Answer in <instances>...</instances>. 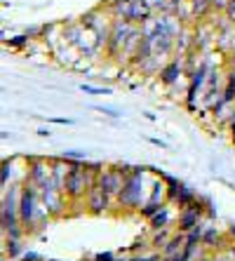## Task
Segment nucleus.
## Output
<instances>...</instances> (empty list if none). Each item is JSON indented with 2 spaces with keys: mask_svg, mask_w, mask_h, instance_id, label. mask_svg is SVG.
Masks as SVG:
<instances>
[{
  "mask_svg": "<svg viewBox=\"0 0 235 261\" xmlns=\"http://www.w3.org/2000/svg\"><path fill=\"white\" fill-rule=\"evenodd\" d=\"M181 245H184V238H172V240H169V243L167 245H165V254H174V252H176V249H181Z\"/></svg>",
  "mask_w": 235,
  "mask_h": 261,
  "instance_id": "obj_8",
  "label": "nucleus"
},
{
  "mask_svg": "<svg viewBox=\"0 0 235 261\" xmlns=\"http://www.w3.org/2000/svg\"><path fill=\"white\" fill-rule=\"evenodd\" d=\"M26 40H29V36H17L14 40H10V45H12V47H19V45H24Z\"/></svg>",
  "mask_w": 235,
  "mask_h": 261,
  "instance_id": "obj_13",
  "label": "nucleus"
},
{
  "mask_svg": "<svg viewBox=\"0 0 235 261\" xmlns=\"http://www.w3.org/2000/svg\"><path fill=\"white\" fill-rule=\"evenodd\" d=\"M21 259H24V261H40V256H38L36 252H26V254L21 256Z\"/></svg>",
  "mask_w": 235,
  "mask_h": 261,
  "instance_id": "obj_15",
  "label": "nucleus"
},
{
  "mask_svg": "<svg viewBox=\"0 0 235 261\" xmlns=\"http://www.w3.org/2000/svg\"><path fill=\"white\" fill-rule=\"evenodd\" d=\"M132 261H158V256H137Z\"/></svg>",
  "mask_w": 235,
  "mask_h": 261,
  "instance_id": "obj_18",
  "label": "nucleus"
},
{
  "mask_svg": "<svg viewBox=\"0 0 235 261\" xmlns=\"http://www.w3.org/2000/svg\"><path fill=\"white\" fill-rule=\"evenodd\" d=\"M160 210H163V205H158V202H148V205L141 210V214H144V217H155Z\"/></svg>",
  "mask_w": 235,
  "mask_h": 261,
  "instance_id": "obj_9",
  "label": "nucleus"
},
{
  "mask_svg": "<svg viewBox=\"0 0 235 261\" xmlns=\"http://www.w3.org/2000/svg\"><path fill=\"white\" fill-rule=\"evenodd\" d=\"M78 160V163H80V160H85V153H78V151H66V153H64V160Z\"/></svg>",
  "mask_w": 235,
  "mask_h": 261,
  "instance_id": "obj_11",
  "label": "nucleus"
},
{
  "mask_svg": "<svg viewBox=\"0 0 235 261\" xmlns=\"http://www.w3.org/2000/svg\"><path fill=\"white\" fill-rule=\"evenodd\" d=\"M205 73H207V66H200L193 75V83H191V90H188V103H191V109H193V101H195V90L202 85V80H205Z\"/></svg>",
  "mask_w": 235,
  "mask_h": 261,
  "instance_id": "obj_5",
  "label": "nucleus"
},
{
  "mask_svg": "<svg viewBox=\"0 0 235 261\" xmlns=\"http://www.w3.org/2000/svg\"><path fill=\"white\" fill-rule=\"evenodd\" d=\"M179 71H181V66H179V61H172L169 66H165V71L160 73L163 75V83H167V85H172L176 80V75H179Z\"/></svg>",
  "mask_w": 235,
  "mask_h": 261,
  "instance_id": "obj_6",
  "label": "nucleus"
},
{
  "mask_svg": "<svg viewBox=\"0 0 235 261\" xmlns=\"http://www.w3.org/2000/svg\"><path fill=\"white\" fill-rule=\"evenodd\" d=\"M94 261H115L113 259V254H111V252H103V254H97V259Z\"/></svg>",
  "mask_w": 235,
  "mask_h": 261,
  "instance_id": "obj_14",
  "label": "nucleus"
},
{
  "mask_svg": "<svg viewBox=\"0 0 235 261\" xmlns=\"http://www.w3.org/2000/svg\"><path fill=\"white\" fill-rule=\"evenodd\" d=\"M106 205H109V195L103 193L99 186H92L90 189V207L94 212H101V210H106Z\"/></svg>",
  "mask_w": 235,
  "mask_h": 261,
  "instance_id": "obj_4",
  "label": "nucleus"
},
{
  "mask_svg": "<svg viewBox=\"0 0 235 261\" xmlns=\"http://www.w3.org/2000/svg\"><path fill=\"white\" fill-rule=\"evenodd\" d=\"M230 92H233V94H235V75H233V78H230Z\"/></svg>",
  "mask_w": 235,
  "mask_h": 261,
  "instance_id": "obj_19",
  "label": "nucleus"
},
{
  "mask_svg": "<svg viewBox=\"0 0 235 261\" xmlns=\"http://www.w3.org/2000/svg\"><path fill=\"white\" fill-rule=\"evenodd\" d=\"M198 217H200V205L198 202H193L191 207H186V210L181 212L179 228L181 231H193L195 226H198Z\"/></svg>",
  "mask_w": 235,
  "mask_h": 261,
  "instance_id": "obj_2",
  "label": "nucleus"
},
{
  "mask_svg": "<svg viewBox=\"0 0 235 261\" xmlns=\"http://www.w3.org/2000/svg\"><path fill=\"white\" fill-rule=\"evenodd\" d=\"M21 224L24 226H31L33 224V193L31 191H24L21 193Z\"/></svg>",
  "mask_w": 235,
  "mask_h": 261,
  "instance_id": "obj_3",
  "label": "nucleus"
},
{
  "mask_svg": "<svg viewBox=\"0 0 235 261\" xmlns=\"http://www.w3.org/2000/svg\"><path fill=\"white\" fill-rule=\"evenodd\" d=\"M7 176H10V163L3 165V184H7Z\"/></svg>",
  "mask_w": 235,
  "mask_h": 261,
  "instance_id": "obj_16",
  "label": "nucleus"
},
{
  "mask_svg": "<svg viewBox=\"0 0 235 261\" xmlns=\"http://www.w3.org/2000/svg\"><path fill=\"white\" fill-rule=\"evenodd\" d=\"M217 238H219L217 233H214V231H210V233H207V236H205V243L210 245V243H214V240H217Z\"/></svg>",
  "mask_w": 235,
  "mask_h": 261,
  "instance_id": "obj_17",
  "label": "nucleus"
},
{
  "mask_svg": "<svg viewBox=\"0 0 235 261\" xmlns=\"http://www.w3.org/2000/svg\"><path fill=\"white\" fill-rule=\"evenodd\" d=\"M10 247H7V252H10V256H17L19 254V245H17V240H10Z\"/></svg>",
  "mask_w": 235,
  "mask_h": 261,
  "instance_id": "obj_12",
  "label": "nucleus"
},
{
  "mask_svg": "<svg viewBox=\"0 0 235 261\" xmlns=\"http://www.w3.org/2000/svg\"><path fill=\"white\" fill-rule=\"evenodd\" d=\"M169 221V212L167 210H160V212L155 214V217H151V224H153V228H165V224Z\"/></svg>",
  "mask_w": 235,
  "mask_h": 261,
  "instance_id": "obj_7",
  "label": "nucleus"
},
{
  "mask_svg": "<svg viewBox=\"0 0 235 261\" xmlns=\"http://www.w3.org/2000/svg\"><path fill=\"white\" fill-rule=\"evenodd\" d=\"M80 90L85 94H111V90H101V87H92V85H80Z\"/></svg>",
  "mask_w": 235,
  "mask_h": 261,
  "instance_id": "obj_10",
  "label": "nucleus"
},
{
  "mask_svg": "<svg viewBox=\"0 0 235 261\" xmlns=\"http://www.w3.org/2000/svg\"><path fill=\"white\" fill-rule=\"evenodd\" d=\"M230 132H233V139H235V122H230Z\"/></svg>",
  "mask_w": 235,
  "mask_h": 261,
  "instance_id": "obj_20",
  "label": "nucleus"
},
{
  "mask_svg": "<svg viewBox=\"0 0 235 261\" xmlns=\"http://www.w3.org/2000/svg\"><path fill=\"white\" fill-rule=\"evenodd\" d=\"M99 189L103 191L106 195H120L122 186H125V179H122V172H103L101 176H99V184H97Z\"/></svg>",
  "mask_w": 235,
  "mask_h": 261,
  "instance_id": "obj_1",
  "label": "nucleus"
}]
</instances>
